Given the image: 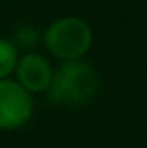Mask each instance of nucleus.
<instances>
[{"mask_svg": "<svg viewBox=\"0 0 147 148\" xmlns=\"http://www.w3.org/2000/svg\"><path fill=\"white\" fill-rule=\"evenodd\" d=\"M17 59V47L10 40L0 38V79H5L10 73H14Z\"/></svg>", "mask_w": 147, "mask_h": 148, "instance_id": "5", "label": "nucleus"}, {"mask_svg": "<svg viewBox=\"0 0 147 148\" xmlns=\"http://www.w3.org/2000/svg\"><path fill=\"white\" fill-rule=\"evenodd\" d=\"M92 29L80 17H61L54 21L43 33V43L47 50L64 60H81V57L92 47Z\"/></svg>", "mask_w": 147, "mask_h": 148, "instance_id": "2", "label": "nucleus"}, {"mask_svg": "<svg viewBox=\"0 0 147 148\" xmlns=\"http://www.w3.org/2000/svg\"><path fill=\"white\" fill-rule=\"evenodd\" d=\"M17 83L28 93H42L47 91L52 81V66L50 62L40 53H24L17 59L16 64Z\"/></svg>", "mask_w": 147, "mask_h": 148, "instance_id": "4", "label": "nucleus"}, {"mask_svg": "<svg viewBox=\"0 0 147 148\" xmlns=\"http://www.w3.org/2000/svg\"><path fill=\"white\" fill-rule=\"evenodd\" d=\"M99 90L95 69L83 60L62 62L52 74L47 88V100L54 105L81 107L87 105Z\"/></svg>", "mask_w": 147, "mask_h": 148, "instance_id": "1", "label": "nucleus"}, {"mask_svg": "<svg viewBox=\"0 0 147 148\" xmlns=\"http://www.w3.org/2000/svg\"><path fill=\"white\" fill-rule=\"evenodd\" d=\"M38 31L37 29H33L31 26H19L16 31H14V45H17V47H24V48H28V47H33V45H37L38 43Z\"/></svg>", "mask_w": 147, "mask_h": 148, "instance_id": "6", "label": "nucleus"}, {"mask_svg": "<svg viewBox=\"0 0 147 148\" xmlns=\"http://www.w3.org/2000/svg\"><path fill=\"white\" fill-rule=\"evenodd\" d=\"M33 115L31 95L12 79H0V129L10 131L24 126Z\"/></svg>", "mask_w": 147, "mask_h": 148, "instance_id": "3", "label": "nucleus"}]
</instances>
